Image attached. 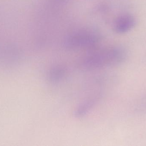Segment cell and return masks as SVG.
I'll use <instances>...</instances> for the list:
<instances>
[{"label": "cell", "mask_w": 146, "mask_h": 146, "mask_svg": "<svg viewBox=\"0 0 146 146\" xmlns=\"http://www.w3.org/2000/svg\"><path fill=\"white\" fill-rule=\"evenodd\" d=\"M95 35L87 32H82L72 36L67 40L66 45L68 48H78L90 47L97 41Z\"/></svg>", "instance_id": "2"}, {"label": "cell", "mask_w": 146, "mask_h": 146, "mask_svg": "<svg viewBox=\"0 0 146 146\" xmlns=\"http://www.w3.org/2000/svg\"><path fill=\"white\" fill-rule=\"evenodd\" d=\"M98 97H94L93 98L88 99L86 102L79 105L75 111V115L77 117H81L87 114L91 109L93 108L96 103L98 100Z\"/></svg>", "instance_id": "5"}, {"label": "cell", "mask_w": 146, "mask_h": 146, "mask_svg": "<svg viewBox=\"0 0 146 146\" xmlns=\"http://www.w3.org/2000/svg\"><path fill=\"white\" fill-rule=\"evenodd\" d=\"M65 68L61 66H56L52 68L48 74L49 81L53 83H59L63 79L66 75Z\"/></svg>", "instance_id": "4"}, {"label": "cell", "mask_w": 146, "mask_h": 146, "mask_svg": "<svg viewBox=\"0 0 146 146\" xmlns=\"http://www.w3.org/2000/svg\"><path fill=\"white\" fill-rule=\"evenodd\" d=\"M118 56V51L115 50L100 51L82 58L79 63V67L86 71L100 69L113 63Z\"/></svg>", "instance_id": "1"}, {"label": "cell", "mask_w": 146, "mask_h": 146, "mask_svg": "<svg viewBox=\"0 0 146 146\" xmlns=\"http://www.w3.org/2000/svg\"><path fill=\"white\" fill-rule=\"evenodd\" d=\"M135 25V19L132 15L124 13L117 17L114 22V27L117 33H125L131 31Z\"/></svg>", "instance_id": "3"}]
</instances>
